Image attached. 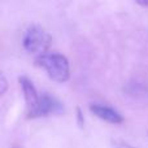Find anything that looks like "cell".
I'll list each match as a JSON object with an SVG mask.
<instances>
[{
    "instance_id": "obj_1",
    "label": "cell",
    "mask_w": 148,
    "mask_h": 148,
    "mask_svg": "<svg viewBox=\"0 0 148 148\" xmlns=\"http://www.w3.org/2000/svg\"><path fill=\"white\" fill-rule=\"evenodd\" d=\"M35 64L44 70L51 79L64 83L70 77V66L68 59L57 52H47L35 59Z\"/></svg>"
},
{
    "instance_id": "obj_2",
    "label": "cell",
    "mask_w": 148,
    "mask_h": 148,
    "mask_svg": "<svg viewBox=\"0 0 148 148\" xmlns=\"http://www.w3.org/2000/svg\"><path fill=\"white\" fill-rule=\"evenodd\" d=\"M23 48L36 57L47 53L51 44V35L42 26L33 25L25 31L22 38Z\"/></svg>"
},
{
    "instance_id": "obj_3",
    "label": "cell",
    "mask_w": 148,
    "mask_h": 148,
    "mask_svg": "<svg viewBox=\"0 0 148 148\" xmlns=\"http://www.w3.org/2000/svg\"><path fill=\"white\" fill-rule=\"evenodd\" d=\"M62 112H64V107L56 97L51 96L48 94H43L40 96V100H39V104L36 105V108L31 112H29L27 116L31 118H35L46 117L49 114H60Z\"/></svg>"
},
{
    "instance_id": "obj_4",
    "label": "cell",
    "mask_w": 148,
    "mask_h": 148,
    "mask_svg": "<svg viewBox=\"0 0 148 148\" xmlns=\"http://www.w3.org/2000/svg\"><path fill=\"white\" fill-rule=\"evenodd\" d=\"M18 81H20L21 88H22L23 97H25V103H26L27 113H29V112H31L33 109L36 108V105L39 104V100H40V96H39L36 88L34 87L33 82H31L29 78H26V77H21Z\"/></svg>"
},
{
    "instance_id": "obj_5",
    "label": "cell",
    "mask_w": 148,
    "mask_h": 148,
    "mask_svg": "<svg viewBox=\"0 0 148 148\" xmlns=\"http://www.w3.org/2000/svg\"><path fill=\"white\" fill-rule=\"evenodd\" d=\"M90 110L94 113L96 117H99L100 120L107 121L109 123H122L123 118L122 116L118 112H116L114 109L107 107V105H101V104H91L90 105Z\"/></svg>"
},
{
    "instance_id": "obj_6",
    "label": "cell",
    "mask_w": 148,
    "mask_h": 148,
    "mask_svg": "<svg viewBox=\"0 0 148 148\" xmlns=\"http://www.w3.org/2000/svg\"><path fill=\"white\" fill-rule=\"evenodd\" d=\"M0 86H1V88H0V94L4 95L5 91H7V88H8V82H7V79H5L4 75H1V78H0Z\"/></svg>"
},
{
    "instance_id": "obj_7",
    "label": "cell",
    "mask_w": 148,
    "mask_h": 148,
    "mask_svg": "<svg viewBox=\"0 0 148 148\" xmlns=\"http://www.w3.org/2000/svg\"><path fill=\"white\" fill-rule=\"evenodd\" d=\"M117 148H135V147L130 146V144L125 143V142H120V143L117 144Z\"/></svg>"
},
{
    "instance_id": "obj_8",
    "label": "cell",
    "mask_w": 148,
    "mask_h": 148,
    "mask_svg": "<svg viewBox=\"0 0 148 148\" xmlns=\"http://www.w3.org/2000/svg\"><path fill=\"white\" fill-rule=\"evenodd\" d=\"M136 3H138L140 7H143V8H147L148 9V0H135Z\"/></svg>"
}]
</instances>
